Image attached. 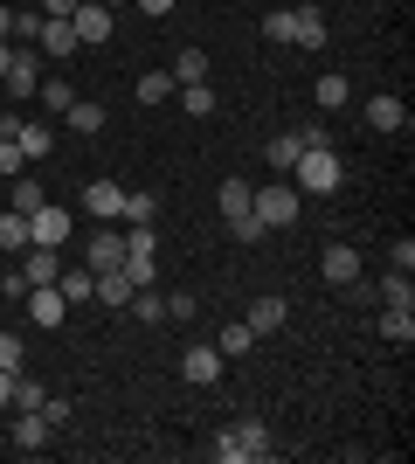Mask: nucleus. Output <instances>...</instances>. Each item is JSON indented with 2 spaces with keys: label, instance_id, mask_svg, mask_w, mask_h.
Listing matches in <instances>:
<instances>
[{
  "label": "nucleus",
  "instance_id": "nucleus-1",
  "mask_svg": "<svg viewBox=\"0 0 415 464\" xmlns=\"http://www.w3.org/2000/svg\"><path fill=\"white\" fill-rule=\"evenodd\" d=\"M291 188L297 194H339L346 188V160H339L333 146H305L297 167H291Z\"/></svg>",
  "mask_w": 415,
  "mask_h": 464
},
{
  "label": "nucleus",
  "instance_id": "nucleus-2",
  "mask_svg": "<svg viewBox=\"0 0 415 464\" xmlns=\"http://www.w3.org/2000/svg\"><path fill=\"white\" fill-rule=\"evenodd\" d=\"M215 458L222 464H250V458H270V430L257 423V416H236V423L215 437Z\"/></svg>",
  "mask_w": 415,
  "mask_h": 464
},
{
  "label": "nucleus",
  "instance_id": "nucleus-3",
  "mask_svg": "<svg viewBox=\"0 0 415 464\" xmlns=\"http://www.w3.org/2000/svg\"><path fill=\"white\" fill-rule=\"evenodd\" d=\"M250 215H257L263 229H291V222H297V188H291V180L257 188V194H250Z\"/></svg>",
  "mask_w": 415,
  "mask_h": 464
},
{
  "label": "nucleus",
  "instance_id": "nucleus-4",
  "mask_svg": "<svg viewBox=\"0 0 415 464\" xmlns=\"http://www.w3.org/2000/svg\"><path fill=\"white\" fill-rule=\"evenodd\" d=\"M0 91H7V104H28V97L42 91V49H21V42H14V63H7Z\"/></svg>",
  "mask_w": 415,
  "mask_h": 464
},
{
  "label": "nucleus",
  "instance_id": "nucleus-5",
  "mask_svg": "<svg viewBox=\"0 0 415 464\" xmlns=\"http://www.w3.org/2000/svg\"><path fill=\"white\" fill-rule=\"evenodd\" d=\"M222 368H229V361H222V347H215V340H194V347H180V382L215 388V382H222Z\"/></svg>",
  "mask_w": 415,
  "mask_h": 464
},
{
  "label": "nucleus",
  "instance_id": "nucleus-6",
  "mask_svg": "<svg viewBox=\"0 0 415 464\" xmlns=\"http://www.w3.org/2000/svg\"><path fill=\"white\" fill-rule=\"evenodd\" d=\"M28 243H42V250H62V243H70V208L42 201V208L28 215Z\"/></svg>",
  "mask_w": 415,
  "mask_h": 464
},
{
  "label": "nucleus",
  "instance_id": "nucleus-7",
  "mask_svg": "<svg viewBox=\"0 0 415 464\" xmlns=\"http://www.w3.org/2000/svg\"><path fill=\"white\" fill-rule=\"evenodd\" d=\"M70 28H77V42H111L118 14H111L104 0H77V14H70Z\"/></svg>",
  "mask_w": 415,
  "mask_h": 464
},
{
  "label": "nucleus",
  "instance_id": "nucleus-8",
  "mask_svg": "<svg viewBox=\"0 0 415 464\" xmlns=\"http://www.w3.org/2000/svg\"><path fill=\"white\" fill-rule=\"evenodd\" d=\"M360 118L374 125V132H409V104H401L395 91H381V97H367L360 104Z\"/></svg>",
  "mask_w": 415,
  "mask_h": 464
},
{
  "label": "nucleus",
  "instance_id": "nucleus-9",
  "mask_svg": "<svg viewBox=\"0 0 415 464\" xmlns=\"http://www.w3.org/2000/svg\"><path fill=\"white\" fill-rule=\"evenodd\" d=\"M83 264H90V271H118V264H125V229H90Z\"/></svg>",
  "mask_w": 415,
  "mask_h": 464
},
{
  "label": "nucleus",
  "instance_id": "nucleus-10",
  "mask_svg": "<svg viewBox=\"0 0 415 464\" xmlns=\"http://www.w3.org/2000/svg\"><path fill=\"white\" fill-rule=\"evenodd\" d=\"M28 319H35V326H62V319H70V298H62L56 285H28Z\"/></svg>",
  "mask_w": 415,
  "mask_h": 464
},
{
  "label": "nucleus",
  "instance_id": "nucleus-11",
  "mask_svg": "<svg viewBox=\"0 0 415 464\" xmlns=\"http://www.w3.org/2000/svg\"><path fill=\"white\" fill-rule=\"evenodd\" d=\"M118 208H125V188L118 180H90V188H83V215H98V222H118Z\"/></svg>",
  "mask_w": 415,
  "mask_h": 464
},
{
  "label": "nucleus",
  "instance_id": "nucleus-12",
  "mask_svg": "<svg viewBox=\"0 0 415 464\" xmlns=\"http://www.w3.org/2000/svg\"><path fill=\"white\" fill-rule=\"evenodd\" d=\"M56 423L42 416V409H14V450H49Z\"/></svg>",
  "mask_w": 415,
  "mask_h": 464
},
{
  "label": "nucleus",
  "instance_id": "nucleus-13",
  "mask_svg": "<svg viewBox=\"0 0 415 464\" xmlns=\"http://www.w3.org/2000/svg\"><path fill=\"white\" fill-rule=\"evenodd\" d=\"M14 146H21V160H49L56 153V125H49V118H21Z\"/></svg>",
  "mask_w": 415,
  "mask_h": 464
},
{
  "label": "nucleus",
  "instance_id": "nucleus-14",
  "mask_svg": "<svg viewBox=\"0 0 415 464\" xmlns=\"http://www.w3.org/2000/svg\"><path fill=\"white\" fill-rule=\"evenodd\" d=\"M318 271H325V285H354L360 277V250H346V243H325V256H318Z\"/></svg>",
  "mask_w": 415,
  "mask_h": 464
},
{
  "label": "nucleus",
  "instance_id": "nucleus-15",
  "mask_svg": "<svg viewBox=\"0 0 415 464\" xmlns=\"http://www.w3.org/2000/svg\"><path fill=\"white\" fill-rule=\"evenodd\" d=\"M21 277H28V285H56V277H62V250L28 243V250H21Z\"/></svg>",
  "mask_w": 415,
  "mask_h": 464
},
{
  "label": "nucleus",
  "instance_id": "nucleus-16",
  "mask_svg": "<svg viewBox=\"0 0 415 464\" xmlns=\"http://www.w3.org/2000/svg\"><path fill=\"white\" fill-rule=\"evenodd\" d=\"M35 49H42V56H62V63H70V56L83 49V42H77V28H70V21H42Z\"/></svg>",
  "mask_w": 415,
  "mask_h": 464
},
{
  "label": "nucleus",
  "instance_id": "nucleus-17",
  "mask_svg": "<svg viewBox=\"0 0 415 464\" xmlns=\"http://www.w3.org/2000/svg\"><path fill=\"white\" fill-rule=\"evenodd\" d=\"M132 277H125V264H118V271H98V291H90V298H98V305H111V312H125V305H132Z\"/></svg>",
  "mask_w": 415,
  "mask_h": 464
},
{
  "label": "nucleus",
  "instance_id": "nucleus-18",
  "mask_svg": "<svg viewBox=\"0 0 415 464\" xmlns=\"http://www.w3.org/2000/svg\"><path fill=\"white\" fill-rule=\"evenodd\" d=\"M291 42L297 49H325V14L318 7H291Z\"/></svg>",
  "mask_w": 415,
  "mask_h": 464
},
{
  "label": "nucleus",
  "instance_id": "nucleus-19",
  "mask_svg": "<svg viewBox=\"0 0 415 464\" xmlns=\"http://www.w3.org/2000/svg\"><path fill=\"white\" fill-rule=\"evenodd\" d=\"M374 333L388 340V347H409V340H415V312H401V305H381Z\"/></svg>",
  "mask_w": 415,
  "mask_h": 464
},
{
  "label": "nucleus",
  "instance_id": "nucleus-20",
  "mask_svg": "<svg viewBox=\"0 0 415 464\" xmlns=\"http://www.w3.org/2000/svg\"><path fill=\"white\" fill-rule=\"evenodd\" d=\"M166 77H174V91L180 83H208V49H174V70H166Z\"/></svg>",
  "mask_w": 415,
  "mask_h": 464
},
{
  "label": "nucleus",
  "instance_id": "nucleus-21",
  "mask_svg": "<svg viewBox=\"0 0 415 464\" xmlns=\"http://www.w3.org/2000/svg\"><path fill=\"white\" fill-rule=\"evenodd\" d=\"M284 319H291V305H284L277 291H263L257 305H250V333H277V326H284Z\"/></svg>",
  "mask_w": 415,
  "mask_h": 464
},
{
  "label": "nucleus",
  "instance_id": "nucleus-22",
  "mask_svg": "<svg viewBox=\"0 0 415 464\" xmlns=\"http://www.w3.org/2000/svg\"><path fill=\"white\" fill-rule=\"evenodd\" d=\"M374 305H401V312H415V277H409V271L381 277V285H374Z\"/></svg>",
  "mask_w": 415,
  "mask_h": 464
},
{
  "label": "nucleus",
  "instance_id": "nucleus-23",
  "mask_svg": "<svg viewBox=\"0 0 415 464\" xmlns=\"http://www.w3.org/2000/svg\"><path fill=\"white\" fill-rule=\"evenodd\" d=\"M297 153H305V139H297V132H277V139H270V146H263V160H270V167H277V174H284V180H291V167H297Z\"/></svg>",
  "mask_w": 415,
  "mask_h": 464
},
{
  "label": "nucleus",
  "instance_id": "nucleus-24",
  "mask_svg": "<svg viewBox=\"0 0 415 464\" xmlns=\"http://www.w3.org/2000/svg\"><path fill=\"white\" fill-rule=\"evenodd\" d=\"M215 347H222V361H242V353L257 347V333H250V319H229V326H222V340H215Z\"/></svg>",
  "mask_w": 415,
  "mask_h": 464
},
{
  "label": "nucleus",
  "instance_id": "nucleus-25",
  "mask_svg": "<svg viewBox=\"0 0 415 464\" xmlns=\"http://www.w3.org/2000/svg\"><path fill=\"white\" fill-rule=\"evenodd\" d=\"M180 111H187V118H215V83H180Z\"/></svg>",
  "mask_w": 415,
  "mask_h": 464
},
{
  "label": "nucleus",
  "instance_id": "nucleus-26",
  "mask_svg": "<svg viewBox=\"0 0 415 464\" xmlns=\"http://www.w3.org/2000/svg\"><path fill=\"white\" fill-rule=\"evenodd\" d=\"M62 125H70V132H104V104H90V97H77V104H70V111H62Z\"/></svg>",
  "mask_w": 415,
  "mask_h": 464
},
{
  "label": "nucleus",
  "instance_id": "nucleus-27",
  "mask_svg": "<svg viewBox=\"0 0 415 464\" xmlns=\"http://www.w3.org/2000/svg\"><path fill=\"white\" fill-rule=\"evenodd\" d=\"M0 250H7V256H21V250H28V215L0 208Z\"/></svg>",
  "mask_w": 415,
  "mask_h": 464
},
{
  "label": "nucleus",
  "instance_id": "nucleus-28",
  "mask_svg": "<svg viewBox=\"0 0 415 464\" xmlns=\"http://www.w3.org/2000/svg\"><path fill=\"white\" fill-rule=\"evenodd\" d=\"M312 97H318V111H346V97H354V91H346V77H339V70H325Z\"/></svg>",
  "mask_w": 415,
  "mask_h": 464
},
{
  "label": "nucleus",
  "instance_id": "nucleus-29",
  "mask_svg": "<svg viewBox=\"0 0 415 464\" xmlns=\"http://www.w3.org/2000/svg\"><path fill=\"white\" fill-rule=\"evenodd\" d=\"M56 291L70 298V305H90V291H98V271L83 264V271H70V277H56Z\"/></svg>",
  "mask_w": 415,
  "mask_h": 464
},
{
  "label": "nucleus",
  "instance_id": "nucleus-30",
  "mask_svg": "<svg viewBox=\"0 0 415 464\" xmlns=\"http://www.w3.org/2000/svg\"><path fill=\"white\" fill-rule=\"evenodd\" d=\"M250 194H257L250 180H242V174H229V180H222V194H215V201H222V215H250Z\"/></svg>",
  "mask_w": 415,
  "mask_h": 464
},
{
  "label": "nucleus",
  "instance_id": "nucleus-31",
  "mask_svg": "<svg viewBox=\"0 0 415 464\" xmlns=\"http://www.w3.org/2000/svg\"><path fill=\"white\" fill-rule=\"evenodd\" d=\"M153 250H159L153 222H125V256H153Z\"/></svg>",
  "mask_w": 415,
  "mask_h": 464
},
{
  "label": "nucleus",
  "instance_id": "nucleus-32",
  "mask_svg": "<svg viewBox=\"0 0 415 464\" xmlns=\"http://www.w3.org/2000/svg\"><path fill=\"white\" fill-rule=\"evenodd\" d=\"M42 201H49V194H42V180H28V174H14V201H7V208L14 215H35Z\"/></svg>",
  "mask_w": 415,
  "mask_h": 464
},
{
  "label": "nucleus",
  "instance_id": "nucleus-33",
  "mask_svg": "<svg viewBox=\"0 0 415 464\" xmlns=\"http://www.w3.org/2000/svg\"><path fill=\"white\" fill-rule=\"evenodd\" d=\"M166 97H174V77H166V70H146V77H138V104H166Z\"/></svg>",
  "mask_w": 415,
  "mask_h": 464
},
{
  "label": "nucleus",
  "instance_id": "nucleus-34",
  "mask_svg": "<svg viewBox=\"0 0 415 464\" xmlns=\"http://www.w3.org/2000/svg\"><path fill=\"white\" fill-rule=\"evenodd\" d=\"M132 312L146 319V326H159V319H166V298H159L153 285H138V291H132Z\"/></svg>",
  "mask_w": 415,
  "mask_h": 464
},
{
  "label": "nucleus",
  "instance_id": "nucleus-35",
  "mask_svg": "<svg viewBox=\"0 0 415 464\" xmlns=\"http://www.w3.org/2000/svg\"><path fill=\"white\" fill-rule=\"evenodd\" d=\"M42 104H49V111H70V104H77V91H70V77H42Z\"/></svg>",
  "mask_w": 415,
  "mask_h": 464
},
{
  "label": "nucleus",
  "instance_id": "nucleus-36",
  "mask_svg": "<svg viewBox=\"0 0 415 464\" xmlns=\"http://www.w3.org/2000/svg\"><path fill=\"white\" fill-rule=\"evenodd\" d=\"M153 215H159V194H146V188H138V194H125L118 222H153Z\"/></svg>",
  "mask_w": 415,
  "mask_h": 464
},
{
  "label": "nucleus",
  "instance_id": "nucleus-37",
  "mask_svg": "<svg viewBox=\"0 0 415 464\" xmlns=\"http://www.w3.org/2000/svg\"><path fill=\"white\" fill-rule=\"evenodd\" d=\"M42 21H49V14H42V7H14V42H21V49H35Z\"/></svg>",
  "mask_w": 415,
  "mask_h": 464
},
{
  "label": "nucleus",
  "instance_id": "nucleus-38",
  "mask_svg": "<svg viewBox=\"0 0 415 464\" xmlns=\"http://www.w3.org/2000/svg\"><path fill=\"white\" fill-rule=\"evenodd\" d=\"M42 402H49V388H42L35 374H14V402L7 409H42Z\"/></svg>",
  "mask_w": 415,
  "mask_h": 464
},
{
  "label": "nucleus",
  "instance_id": "nucleus-39",
  "mask_svg": "<svg viewBox=\"0 0 415 464\" xmlns=\"http://www.w3.org/2000/svg\"><path fill=\"white\" fill-rule=\"evenodd\" d=\"M229 236H236L242 250H250V243H263V236H270V229H263L257 215H229Z\"/></svg>",
  "mask_w": 415,
  "mask_h": 464
},
{
  "label": "nucleus",
  "instance_id": "nucleus-40",
  "mask_svg": "<svg viewBox=\"0 0 415 464\" xmlns=\"http://www.w3.org/2000/svg\"><path fill=\"white\" fill-rule=\"evenodd\" d=\"M21 361H28V347H21V333H0V368L14 374V368H21Z\"/></svg>",
  "mask_w": 415,
  "mask_h": 464
},
{
  "label": "nucleus",
  "instance_id": "nucleus-41",
  "mask_svg": "<svg viewBox=\"0 0 415 464\" xmlns=\"http://www.w3.org/2000/svg\"><path fill=\"white\" fill-rule=\"evenodd\" d=\"M194 312H201V298H194V291H174V298H166V319H180V326H187Z\"/></svg>",
  "mask_w": 415,
  "mask_h": 464
},
{
  "label": "nucleus",
  "instance_id": "nucleus-42",
  "mask_svg": "<svg viewBox=\"0 0 415 464\" xmlns=\"http://www.w3.org/2000/svg\"><path fill=\"white\" fill-rule=\"evenodd\" d=\"M125 277H132V285H159V264L153 256H125Z\"/></svg>",
  "mask_w": 415,
  "mask_h": 464
},
{
  "label": "nucleus",
  "instance_id": "nucleus-43",
  "mask_svg": "<svg viewBox=\"0 0 415 464\" xmlns=\"http://www.w3.org/2000/svg\"><path fill=\"white\" fill-rule=\"evenodd\" d=\"M263 35H270V42H291V7H277V14H263Z\"/></svg>",
  "mask_w": 415,
  "mask_h": 464
},
{
  "label": "nucleus",
  "instance_id": "nucleus-44",
  "mask_svg": "<svg viewBox=\"0 0 415 464\" xmlns=\"http://www.w3.org/2000/svg\"><path fill=\"white\" fill-rule=\"evenodd\" d=\"M297 139H305V146H333V125H325V118H312V125H297Z\"/></svg>",
  "mask_w": 415,
  "mask_h": 464
},
{
  "label": "nucleus",
  "instance_id": "nucleus-45",
  "mask_svg": "<svg viewBox=\"0 0 415 464\" xmlns=\"http://www.w3.org/2000/svg\"><path fill=\"white\" fill-rule=\"evenodd\" d=\"M21 174V146L14 139H0V180H14Z\"/></svg>",
  "mask_w": 415,
  "mask_h": 464
},
{
  "label": "nucleus",
  "instance_id": "nucleus-46",
  "mask_svg": "<svg viewBox=\"0 0 415 464\" xmlns=\"http://www.w3.org/2000/svg\"><path fill=\"white\" fill-rule=\"evenodd\" d=\"M42 416H49V423L62 430V423H70V395H49V402H42Z\"/></svg>",
  "mask_w": 415,
  "mask_h": 464
},
{
  "label": "nucleus",
  "instance_id": "nucleus-47",
  "mask_svg": "<svg viewBox=\"0 0 415 464\" xmlns=\"http://www.w3.org/2000/svg\"><path fill=\"white\" fill-rule=\"evenodd\" d=\"M388 256H395V271H415V243H409V236H395V250H388Z\"/></svg>",
  "mask_w": 415,
  "mask_h": 464
},
{
  "label": "nucleus",
  "instance_id": "nucleus-48",
  "mask_svg": "<svg viewBox=\"0 0 415 464\" xmlns=\"http://www.w3.org/2000/svg\"><path fill=\"white\" fill-rule=\"evenodd\" d=\"M35 7H42L49 21H70V14H77V0H35Z\"/></svg>",
  "mask_w": 415,
  "mask_h": 464
},
{
  "label": "nucleus",
  "instance_id": "nucleus-49",
  "mask_svg": "<svg viewBox=\"0 0 415 464\" xmlns=\"http://www.w3.org/2000/svg\"><path fill=\"white\" fill-rule=\"evenodd\" d=\"M0 42H14V0H0Z\"/></svg>",
  "mask_w": 415,
  "mask_h": 464
},
{
  "label": "nucleus",
  "instance_id": "nucleus-50",
  "mask_svg": "<svg viewBox=\"0 0 415 464\" xmlns=\"http://www.w3.org/2000/svg\"><path fill=\"white\" fill-rule=\"evenodd\" d=\"M132 7H146V14H174L180 0H132Z\"/></svg>",
  "mask_w": 415,
  "mask_h": 464
},
{
  "label": "nucleus",
  "instance_id": "nucleus-51",
  "mask_svg": "<svg viewBox=\"0 0 415 464\" xmlns=\"http://www.w3.org/2000/svg\"><path fill=\"white\" fill-rule=\"evenodd\" d=\"M21 374V368H14ZM14 374H7V368H0V409H7V402H14Z\"/></svg>",
  "mask_w": 415,
  "mask_h": 464
},
{
  "label": "nucleus",
  "instance_id": "nucleus-52",
  "mask_svg": "<svg viewBox=\"0 0 415 464\" xmlns=\"http://www.w3.org/2000/svg\"><path fill=\"white\" fill-rule=\"evenodd\" d=\"M7 63H14V42H0V77H7Z\"/></svg>",
  "mask_w": 415,
  "mask_h": 464
},
{
  "label": "nucleus",
  "instance_id": "nucleus-53",
  "mask_svg": "<svg viewBox=\"0 0 415 464\" xmlns=\"http://www.w3.org/2000/svg\"><path fill=\"white\" fill-rule=\"evenodd\" d=\"M104 7H111V14H118V7H125V0H104Z\"/></svg>",
  "mask_w": 415,
  "mask_h": 464
},
{
  "label": "nucleus",
  "instance_id": "nucleus-54",
  "mask_svg": "<svg viewBox=\"0 0 415 464\" xmlns=\"http://www.w3.org/2000/svg\"><path fill=\"white\" fill-rule=\"evenodd\" d=\"M0 104H7V91H0Z\"/></svg>",
  "mask_w": 415,
  "mask_h": 464
}]
</instances>
